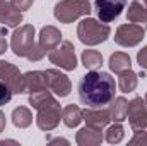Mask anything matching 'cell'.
<instances>
[{
	"label": "cell",
	"mask_w": 147,
	"mask_h": 146,
	"mask_svg": "<svg viewBox=\"0 0 147 146\" xmlns=\"http://www.w3.org/2000/svg\"><path fill=\"white\" fill-rule=\"evenodd\" d=\"M77 89H79V98L84 105L92 108H101L113 102L116 84L108 72L91 71L86 76H82Z\"/></svg>",
	"instance_id": "obj_1"
},
{
	"label": "cell",
	"mask_w": 147,
	"mask_h": 146,
	"mask_svg": "<svg viewBox=\"0 0 147 146\" xmlns=\"http://www.w3.org/2000/svg\"><path fill=\"white\" fill-rule=\"evenodd\" d=\"M29 105H33V108L38 112L36 115V124L41 131H53L58 124H60V117H62V107L60 103L53 98V95L50 93V89L39 91L29 96Z\"/></svg>",
	"instance_id": "obj_2"
},
{
	"label": "cell",
	"mask_w": 147,
	"mask_h": 146,
	"mask_svg": "<svg viewBox=\"0 0 147 146\" xmlns=\"http://www.w3.org/2000/svg\"><path fill=\"white\" fill-rule=\"evenodd\" d=\"M110 35H111L110 26L106 23H99L92 17L82 19L77 26V36L87 46H94V45H99V43L106 41Z\"/></svg>",
	"instance_id": "obj_3"
},
{
	"label": "cell",
	"mask_w": 147,
	"mask_h": 146,
	"mask_svg": "<svg viewBox=\"0 0 147 146\" xmlns=\"http://www.w3.org/2000/svg\"><path fill=\"white\" fill-rule=\"evenodd\" d=\"M53 14L60 23L70 24L79 17L91 14V3L89 0H62L55 5Z\"/></svg>",
	"instance_id": "obj_4"
},
{
	"label": "cell",
	"mask_w": 147,
	"mask_h": 146,
	"mask_svg": "<svg viewBox=\"0 0 147 146\" xmlns=\"http://www.w3.org/2000/svg\"><path fill=\"white\" fill-rule=\"evenodd\" d=\"M48 59L51 64L63 71H74L77 67V57H75V46L72 41H62L58 46H55L51 52H48Z\"/></svg>",
	"instance_id": "obj_5"
},
{
	"label": "cell",
	"mask_w": 147,
	"mask_h": 146,
	"mask_svg": "<svg viewBox=\"0 0 147 146\" xmlns=\"http://www.w3.org/2000/svg\"><path fill=\"white\" fill-rule=\"evenodd\" d=\"M33 45H34V26L24 24V26H19L12 33L10 48L17 57H28Z\"/></svg>",
	"instance_id": "obj_6"
},
{
	"label": "cell",
	"mask_w": 147,
	"mask_h": 146,
	"mask_svg": "<svg viewBox=\"0 0 147 146\" xmlns=\"http://www.w3.org/2000/svg\"><path fill=\"white\" fill-rule=\"evenodd\" d=\"M144 36H146V29L142 26L128 23V24L118 26V29L115 33V43H118L121 46H135L144 40Z\"/></svg>",
	"instance_id": "obj_7"
},
{
	"label": "cell",
	"mask_w": 147,
	"mask_h": 146,
	"mask_svg": "<svg viewBox=\"0 0 147 146\" xmlns=\"http://www.w3.org/2000/svg\"><path fill=\"white\" fill-rule=\"evenodd\" d=\"M127 117L130 122V127L134 129V132L144 131L147 129V105L142 98H134L132 102H128V108H127Z\"/></svg>",
	"instance_id": "obj_8"
},
{
	"label": "cell",
	"mask_w": 147,
	"mask_h": 146,
	"mask_svg": "<svg viewBox=\"0 0 147 146\" xmlns=\"http://www.w3.org/2000/svg\"><path fill=\"white\" fill-rule=\"evenodd\" d=\"M45 77H46V84H48V89L51 93H55L57 96L60 98H65L70 95L72 91V83L70 79L65 76L63 72L57 71V69H46L45 71Z\"/></svg>",
	"instance_id": "obj_9"
},
{
	"label": "cell",
	"mask_w": 147,
	"mask_h": 146,
	"mask_svg": "<svg viewBox=\"0 0 147 146\" xmlns=\"http://www.w3.org/2000/svg\"><path fill=\"white\" fill-rule=\"evenodd\" d=\"M0 81H3L12 89V93H24V76L14 64L7 60H0Z\"/></svg>",
	"instance_id": "obj_10"
},
{
	"label": "cell",
	"mask_w": 147,
	"mask_h": 146,
	"mask_svg": "<svg viewBox=\"0 0 147 146\" xmlns=\"http://www.w3.org/2000/svg\"><path fill=\"white\" fill-rule=\"evenodd\" d=\"M125 5H127V0H96L94 2L96 12H98V17L101 19V23L115 21L121 14Z\"/></svg>",
	"instance_id": "obj_11"
},
{
	"label": "cell",
	"mask_w": 147,
	"mask_h": 146,
	"mask_svg": "<svg viewBox=\"0 0 147 146\" xmlns=\"http://www.w3.org/2000/svg\"><path fill=\"white\" fill-rule=\"evenodd\" d=\"M82 120H86L87 126L94 127V129H105L108 124H110L111 117H110V110L106 108H86L82 110Z\"/></svg>",
	"instance_id": "obj_12"
},
{
	"label": "cell",
	"mask_w": 147,
	"mask_h": 146,
	"mask_svg": "<svg viewBox=\"0 0 147 146\" xmlns=\"http://www.w3.org/2000/svg\"><path fill=\"white\" fill-rule=\"evenodd\" d=\"M127 19L147 29V0H132L127 10Z\"/></svg>",
	"instance_id": "obj_13"
},
{
	"label": "cell",
	"mask_w": 147,
	"mask_h": 146,
	"mask_svg": "<svg viewBox=\"0 0 147 146\" xmlns=\"http://www.w3.org/2000/svg\"><path fill=\"white\" fill-rule=\"evenodd\" d=\"M45 89H48L45 71H29L24 74V93L34 95Z\"/></svg>",
	"instance_id": "obj_14"
},
{
	"label": "cell",
	"mask_w": 147,
	"mask_h": 146,
	"mask_svg": "<svg viewBox=\"0 0 147 146\" xmlns=\"http://www.w3.org/2000/svg\"><path fill=\"white\" fill-rule=\"evenodd\" d=\"M39 46L48 53V52H51L55 46H58L60 43H62V33H60V29L58 28H55V26H45V28H41V31H39Z\"/></svg>",
	"instance_id": "obj_15"
},
{
	"label": "cell",
	"mask_w": 147,
	"mask_h": 146,
	"mask_svg": "<svg viewBox=\"0 0 147 146\" xmlns=\"http://www.w3.org/2000/svg\"><path fill=\"white\" fill-rule=\"evenodd\" d=\"M0 23L7 28H17L22 23V14L9 2H0Z\"/></svg>",
	"instance_id": "obj_16"
},
{
	"label": "cell",
	"mask_w": 147,
	"mask_h": 146,
	"mask_svg": "<svg viewBox=\"0 0 147 146\" xmlns=\"http://www.w3.org/2000/svg\"><path fill=\"white\" fill-rule=\"evenodd\" d=\"M103 134H101V129H94L91 126H86L82 127L77 136H75V141L79 146H98L103 143Z\"/></svg>",
	"instance_id": "obj_17"
},
{
	"label": "cell",
	"mask_w": 147,
	"mask_h": 146,
	"mask_svg": "<svg viewBox=\"0 0 147 146\" xmlns=\"http://www.w3.org/2000/svg\"><path fill=\"white\" fill-rule=\"evenodd\" d=\"M137 83H139V76L134 72L132 69H127V71L118 74V88H120L121 93H132V91H135Z\"/></svg>",
	"instance_id": "obj_18"
},
{
	"label": "cell",
	"mask_w": 147,
	"mask_h": 146,
	"mask_svg": "<svg viewBox=\"0 0 147 146\" xmlns=\"http://www.w3.org/2000/svg\"><path fill=\"white\" fill-rule=\"evenodd\" d=\"M108 64H110V69L116 74L123 72V71H127V69L132 67L130 57H128V53H125V52H115V53H111Z\"/></svg>",
	"instance_id": "obj_19"
},
{
	"label": "cell",
	"mask_w": 147,
	"mask_h": 146,
	"mask_svg": "<svg viewBox=\"0 0 147 146\" xmlns=\"http://www.w3.org/2000/svg\"><path fill=\"white\" fill-rule=\"evenodd\" d=\"M127 108H128V102L123 96H118L113 100V103L110 105V117L113 122H123L127 119Z\"/></svg>",
	"instance_id": "obj_20"
},
{
	"label": "cell",
	"mask_w": 147,
	"mask_h": 146,
	"mask_svg": "<svg viewBox=\"0 0 147 146\" xmlns=\"http://www.w3.org/2000/svg\"><path fill=\"white\" fill-rule=\"evenodd\" d=\"M62 120L67 127H77L82 120V110L79 108L77 105H67L65 108L62 110Z\"/></svg>",
	"instance_id": "obj_21"
},
{
	"label": "cell",
	"mask_w": 147,
	"mask_h": 146,
	"mask_svg": "<svg viewBox=\"0 0 147 146\" xmlns=\"http://www.w3.org/2000/svg\"><path fill=\"white\" fill-rule=\"evenodd\" d=\"M12 122H14V126L19 127V129L29 127V126L33 124V113H31V110L26 108V107H17V108H14V112H12Z\"/></svg>",
	"instance_id": "obj_22"
},
{
	"label": "cell",
	"mask_w": 147,
	"mask_h": 146,
	"mask_svg": "<svg viewBox=\"0 0 147 146\" xmlns=\"http://www.w3.org/2000/svg\"><path fill=\"white\" fill-rule=\"evenodd\" d=\"M80 59H82V65L89 71H96L103 64V55L98 50H84Z\"/></svg>",
	"instance_id": "obj_23"
},
{
	"label": "cell",
	"mask_w": 147,
	"mask_h": 146,
	"mask_svg": "<svg viewBox=\"0 0 147 146\" xmlns=\"http://www.w3.org/2000/svg\"><path fill=\"white\" fill-rule=\"evenodd\" d=\"M125 136V129L120 122H115L113 126H110L106 129V134H105V139L110 143V145H118Z\"/></svg>",
	"instance_id": "obj_24"
},
{
	"label": "cell",
	"mask_w": 147,
	"mask_h": 146,
	"mask_svg": "<svg viewBox=\"0 0 147 146\" xmlns=\"http://www.w3.org/2000/svg\"><path fill=\"white\" fill-rule=\"evenodd\" d=\"M45 55H46V52L39 46V43H34V45H33V48L29 50V53H28V57H26V59H28V60H31V62H38V60H41Z\"/></svg>",
	"instance_id": "obj_25"
},
{
	"label": "cell",
	"mask_w": 147,
	"mask_h": 146,
	"mask_svg": "<svg viewBox=\"0 0 147 146\" xmlns=\"http://www.w3.org/2000/svg\"><path fill=\"white\" fill-rule=\"evenodd\" d=\"M10 98H12V89L3 81H0V107L5 105V103H9Z\"/></svg>",
	"instance_id": "obj_26"
},
{
	"label": "cell",
	"mask_w": 147,
	"mask_h": 146,
	"mask_svg": "<svg viewBox=\"0 0 147 146\" xmlns=\"http://www.w3.org/2000/svg\"><path fill=\"white\" fill-rule=\"evenodd\" d=\"M33 2H34V0H10V3H12L19 12H24V10L31 9V7H33Z\"/></svg>",
	"instance_id": "obj_27"
},
{
	"label": "cell",
	"mask_w": 147,
	"mask_h": 146,
	"mask_svg": "<svg viewBox=\"0 0 147 146\" xmlns=\"http://www.w3.org/2000/svg\"><path fill=\"white\" fill-rule=\"evenodd\" d=\"M137 64L140 65V69L147 71V46H144L142 50H139L137 53Z\"/></svg>",
	"instance_id": "obj_28"
},
{
	"label": "cell",
	"mask_w": 147,
	"mask_h": 146,
	"mask_svg": "<svg viewBox=\"0 0 147 146\" xmlns=\"http://www.w3.org/2000/svg\"><path fill=\"white\" fill-rule=\"evenodd\" d=\"M5 33H7L5 29H2V31H0V55L7 50V40H5Z\"/></svg>",
	"instance_id": "obj_29"
},
{
	"label": "cell",
	"mask_w": 147,
	"mask_h": 146,
	"mask_svg": "<svg viewBox=\"0 0 147 146\" xmlns=\"http://www.w3.org/2000/svg\"><path fill=\"white\" fill-rule=\"evenodd\" d=\"M5 124H7V122H5V113L0 110V132H3V129H5Z\"/></svg>",
	"instance_id": "obj_30"
},
{
	"label": "cell",
	"mask_w": 147,
	"mask_h": 146,
	"mask_svg": "<svg viewBox=\"0 0 147 146\" xmlns=\"http://www.w3.org/2000/svg\"><path fill=\"white\" fill-rule=\"evenodd\" d=\"M50 143H51V145H58V143H62V145H69V141H67V139H62V138H57V139H50Z\"/></svg>",
	"instance_id": "obj_31"
},
{
	"label": "cell",
	"mask_w": 147,
	"mask_h": 146,
	"mask_svg": "<svg viewBox=\"0 0 147 146\" xmlns=\"http://www.w3.org/2000/svg\"><path fill=\"white\" fill-rule=\"evenodd\" d=\"M144 102H146V105H147V95H146V98H144Z\"/></svg>",
	"instance_id": "obj_32"
},
{
	"label": "cell",
	"mask_w": 147,
	"mask_h": 146,
	"mask_svg": "<svg viewBox=\"0 0 147 146\" xmlns=\"http://www.w3.org/2000/svg\"><path fill=\"white\" fill-rule=\"evenodd\" d=\"M0 2H3V0H0Z\"/></svg>",
	"instance_id": "obj_33"
}]
</instances>
